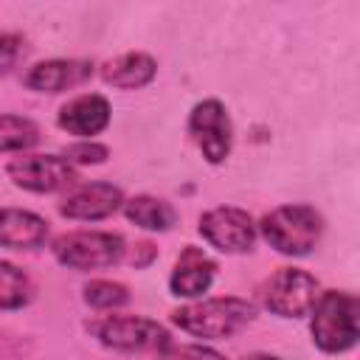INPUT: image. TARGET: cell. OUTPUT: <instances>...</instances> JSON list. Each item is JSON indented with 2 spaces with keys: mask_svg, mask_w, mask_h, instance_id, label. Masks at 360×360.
Instances as JSON below:
<instances>
[{
  "mask_svg": "<svg viewBox=\"0 0 360 360\" xmlns=\"http://www.w3.org/2000/svg\"><path fill=\"white\" fill-rule=\"evenodd\" d=\"M22 45H25L22 37L8 34V31H0V73H8L20 62L22 51H25Z\"/></svg>",
  "mask_w": 360,
  "mask_h": 360,
  "instance_id": "obj_22",
  "label": "cell"
},
{
  "mask_svg": "<svg viewBox=\"0 0 360 360\" xmlns=\"http://www.w3.org/2000/svg\"><path fill=\"white\" fill-rule=\"evenodd\" d=\"M62 158L70 166L73 163H79V166H96V163H104L110 158V149L104 143H98V141H73V143H68L62 149Z\"/></svg>",
  "mask_w": 360,
  "mask_h": 360,
  "instance_id": "obj_20",
  "label": "cell"
},
{
  "mask_svg": "<svg viewBox=\"0 0 360 360\" xmlns=\"http://www.w3.org/2000/svg\"><path fill=\"white\" fill-rule=\"evenodd\" d=\"M242 360H281V357H276V354H264V352H256V354H245Z\"/></svg>",
  "mask_w": 360,
  "mask_h": 360,
  "instance_id": "obj_23",
  "label": "cell"
},
{
  "mask_svg": "<svg viewBox=\"0 0 360 360\" xmlns=\"http://www.w3.org/2000/svg\"><path fill=\"white\" fill-rule=\"evenodd\" d=\"M124 214L138 228L158 231V233L169 231L177 222V211L172 208V202H166L163 197H155V194H138V197L124 200Z\"/></svg>",
  "mask_w": 360,
  "mask_h": 360,
  "instance_id": "obj_16",
  "label": "cell"
},
{
  "mask_svg": "<svg viewBox=\"0 0 360 360\" xmlns=\"http://www.w3.org/2000/svg\"><path fill=\"white\" fill-rule=\"evenodd\" d=\"M34 298V284L11 262H0V309H22Z\"/></svg>",
  "mask_w": 360,
  "mask_h": 360,
  "instance_id": "obj_17",
  "label": "cell"
},
{
  "mask_svg": "<svg viewBox=\"0 0 360 360\" xmlns=\"http://www.w3.org/2000/svg\"><path fill=\"white\" fill-rule=\"evenodd\" d=\"M200 236L222 253H248L256 245V222L236 205H217L200 217Z\"/></svg>",
  "mask_w": 360,
  "mask_h": 360,
  "instance_id": "obj_9",
  "label": "cell"
},
{
  "mask_svg": "<svg viewBox=\"0 0 360 360\" xmlns=\"http://www.w3.org/2000/svg\"><path fill=\"white\" fill-rule=\"evenodd\" d=\"M93 76V65L84 59H48L37 62L25 76V87L34 93H65Z\"/></svg>",
  "mask_w": 360,
  "mask_h": 360,
  "instance_id": "obj_13",
  "label": "cell"
},
{
  "mask_svg": "<svg viewBox=\"0 0 360 360\" xmlns=\"http://www.w3.org/2000/svg\"><path fill=\"white\" fill-rule=\"evenodd\" d=\"M312 343L326 354L349 352L360 338V301L346 290L318 292L309 309Z\"/></svg>",
  "mask_w": 360,
  "mask_h": 360,
  "instance_id": "obj_2",
  "label": "cell"
},
{
  "mask_svg": "<svg viewBox=\"0 0 360 360\" xmlns=\"http://www.w3.org/2000/svg\"><path fill=\"white\" fill-rule=\"evenodd\" d=\"M188 135L211 166L222 163L231 155V143H233V127L225 104L219 98L197 101L188 112Z\"/></svg>",
  "mask_w": 360,
  "mask_h": 360,
  "instance_id": "obj_7",
  "label": "cell"
},
{
  "mask_svg": "<svg viewBox=\"0 0 360 360\" xmlns=\"http://www.w3.org/2000/svg\"><path fill=\"white\" fill-rule=\"evenodd\" d=\"M48 239L45 217L25 208H0V248L8 250H34Z\"/></svg>",
  "mask_w": 360,
  "mask_h": 360,
  "instance_id": "obj_14",
  "label": "cell"
},
{
  "mask_svg": "<svg viewBox=\"0 0 360 360\" xmlns=\"http://www.w3.org/2000/svg\"><path fill=\"white\" fill-rule=\"evenodd\" d=\"M90 332L98 343L115 352H146L163 349L172 338L166 326L143 315H104L90 323Z\"/></svg>",
  "mask_w": 360,
  "mask_h": 360,
  "instance_id": "obj_6",
  "label": "cell"
},
{
  "mask_svg": "<svg viewBox=\"0 0 360 360\" xmlns=\"http://www.w3.org/2000/svg\"><path fill=\"white\" fill-rule=\"evenodd\" d=\"M321 284L312 273L301 267H278L262 287L264 307L278 318H304L309 315Z\"/></svg>",
  "mask_w": 360,
  "mask_h": 360,
  "instance_id": "obj_5",
  "label": "cell"
},
{
  "mask_svg": "<svg viewBox=\"0 0 360 360\" xmlns=\"http://www.w3.org/2000/svg\"><path fill=\"white\" fill-rule=\"evenodd\" d=\"M256 231L273 250L284 256H307L321 242L323 217L307 202H287L264 214Z\"/></svg>",
  "mask_w": 360,
  "mask_h": 360,
  "instance_id": "obj_3",
  "label": "cell"
},
{
  "mask_svg": "<svg viewBox=\"0 0 360 360\" xmlns=\"http://www.w3.org/2000/svg\"><path fill=\"white\" fill-rule=\"evenodd\" d=\"M155 76H158V62L143 51H129L101 65V79L118 90H141Z\"/></svg>",
  "mask_w": 360,
  "mask_h": 360,
  "instance_id": "obj_15",
  "label": "cell"
},
{
  "mask_svg": "<svg viewBox=\"0 0 360 360\" xmlns=\"http://www.w3.org/2000/svg\"><path fill=\"white\" fill-rule=\"evenodd\" d=\"M51 250L70 270H104L124 259L127 242L110 231H68L51 242Z\"/></svg>",
  "mask_w": 360,
  "mask_h": 360,
  "instance_id": "obj_4",
  "label": "cell"
},
{
  "mask_svg": "<svg viewBox=\"0 0 360 360\" xmlns=\"http://www.w3.org/2000/svg\"><path fill=\"white\" fill-rule=\"evenodd\" d=\"M121 205H124V191L112 183L96 180V183H82V186L70 188L59 202V214L68 219L96 222V219L115 214Z\"/></svg>",
  "mask_w": 360,
  "mask_h": 360,
  "instance_id": "obj_10",
  "label": "cell"
},
{
  "mask_svg": "<svg viewBox=\"0 0 360 360\" xmlns=\"http://www.w3.org/2000/svg\"><path fill=\"white\" fill-rule=\"evenodd\" d=\"M8 180L17 188L34 194H51L59 188H70L76 183V169L62 155H17L6 166Z\"/></svg>",
  "mask_w": 360,
  "mask_h": 360,
  "instance_id": "obj_8",
  "label": "cell"
},
{
  "mask_svg": "<svg viewBox=\"0 0 360 360\" xmlns=\"http://www.w3.org/2000/svg\"><path fill=\"white\" fill-rule=\"evenodd\" d=\"M155 360H225V354L202 343H172L169 340L163 349H158Z\"/></svg>",
  "mask_w": 360,
  "mask_h": 360,
  "instance_id": "obj_21",
  "label": "cell"
},
{
  "mask_svg": "<svg viewBox=\"0 0 360 360\" xmlns=\"http://www.w3.org/2000/svg\"><path fill=\"white\" fill-rule=\"evenodd\" d=\"M214 276H217V262H214L208 253H202L200 248H191V245H188V248L177 256V262H174V267H172L169 290H172V295H177V298H191V301H197V298H202V295L208 292Z\"/></svg>",
  "mask_w": 360,
  "mask_h": 360,
  "instance_id": "obj_12",
  "label": "cell"
},
{
  "mask_svg": "<svg viewBox=\"0 0 360 360\" xmlns=\"http://www.w3.org/2000/svg\"><path fill=\"white\" fill-rule=\"evenodd\" d=\"M110 101L101 93H82L59 107L56 121L68 135H76L79 141H93V135L110 127Z\"/></svg>",
  "mask_w": 360,
  "mask_h": 360,
  "instance_id": "obj_11",
  "label": "cell"
},
{
  "mask_svg": "<svg viewBox=\"0 0 360 360\" xmlns=\"http://www.w3.org/2000/svg\"><path fill=\"white\" fill-rule=\"evenodd\" d=\"M256 318V307L236 295L197 298L172 312V323L202 340H222L242 332Z\"/></svg>",
  "mask_w": 360,
  "mask_h": 360,
  "instance_id": "obj_1",
  "label": "cell"
},
{
  "mask_svg": "<svg viewBox=\"0 0 360 360\" xmlns=\"http://www.w3.org/2000/svg\"><path fill=\"white\" fill-rule=\"evenodd\" d=\"M82 292H84V301L96 309H115L129 301V290L121 281H110V278H93L84 284Z\"/></svg>",
  "mask_w": 360,
  "mask_h": 360,
  "instance_id": "obj_19",
  "label": "cell"
},
{
  "mask_svg": "<svg viewBox=\"0 0 360 360\" xmlns=\"http://www.w3.org/2000/svg\"><path fill=\"white\" fill-rule=\"evenodd\" d=\"M39 141V127L25 115H0V152H25Z\"/></svg>",
  "mask_w": 360,
  "mask_h": 360,
  "instance_id": "obj_18",
  "label": "cell"
}]
</instances>
